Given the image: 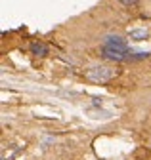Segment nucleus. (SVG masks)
<instances>
[{"instance_id":"nucleus-1","label":"nucleus","mask_w":151,"mask_h":160,"mask_svg":"<svg viewBox=\"0 0 151 160\" xmlns=\"http://www.w3.org/2000/svg\"><path fill=\"white\" fill-rule=\"evenodd\" d=\"M84 76L94 84H105V82H109V80H113L117 76V71L109 65H94V67L86 69Z\"/></svg>"},{"instance_id":"nucleus-3","label":"nucleus","mask_w":151,"mask_h":160,"mask_svg":"<svg viewBox=\"0 0 151 160\" xmlns=\"http://www.w3.org/2000/svg\"><path fill=\"white\" fill-rule=\"evenodd\" d=\"M31 53L36 55V57H46L50 53V50H48V46L44 42H33L31 44Z\"/></svg>"},{"instance_id":"nucleus-4","label":"nucleus","mask_w":151,"mask_h":160,"mask_svg":"<svg viewBox=\"0 0 151 160\" xmlns=\"http://www.w3.org/2000/svg\"><path fill=\"white\" fill-rule=\"evenodd\" d=\"M149 36V32L145 29H134L130 31V40H136V42H142V40H145Z\"/></svg>"},{"instance_id":"nucleus-5","label":"nucleus","mask_w":151,"mask_h":160,"mask_svg":"<svg viewBox=\"0 0 151 160\" xmlns=\"http://www.w3.org/2000/svg\"><path fill=\"white\" fill-rule=\"evenodd\" d=\"M119 2H121V4H124V6H136L140 0H119Z\"/></svg>"},{"instance_id":"nucleus-2","label":"nucleus","mask_w":151,"mask_h":160,"mask_svg":"<svg viewBox=\"0 0 151 160\" xmlns=\"http://www.w3.org/2000/svg\"><path fill=\"white\" fill-rule=\"evenodd\" d=\"M102 55L107 59V61L121 63V61H128V59H130V50H128V44L103 46V48H102Z\"/></svg>"}]
</instances>
